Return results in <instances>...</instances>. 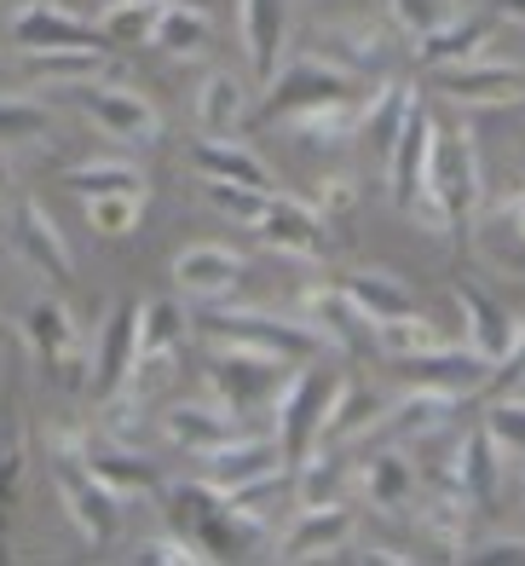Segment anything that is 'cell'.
<instances>
[{
    "instance_id": "obj_7",
    "label": "cell",
    "mask_w": 525,
    "mask_h": 566,
    "mask_svg": "<svg viewBox=\"0 0 525 566\" xmlns=\"http://www.w3.org/2000/svg\"><path fill=\"white\" fill-rule=\"evenodd\" d=\"M353 93H364V82H358L353 70L329 64L324 53H301V59H288V64L272 70L266 105H260V116H266V122H288L295 111L329 105V98H353Z\"/></svg>"
},
{
    "instance_id": "obj_44",
    "label": "cell",
    "mask_w": 525,
    "mask_h": 566,
    "mask_svg": "<svg viewBox=\"0 0 525 566\" xmlns=\"http://www.w3.org/2000/svg\"><path fill=\"white\" fill-rule=\"evenodd\" d=\"M439 342H444V336H439V324L422 318V313H405V318H392V324L376 329V353H387V358L428 353V347H439Z\"/></svg>"
},
{
    "instance_id": "obj_35",
    "label": "cell",
    "mask_w": 525,
    "mask_h": 566,
    "mask_svg": "<svg viewBox=\"0 0 525 566\" xmlns=\"http://www.w3.org/2000/svg\"><path fill=\"white\" fill-rule=\"evenodd\" d=\"M358 116H364V93L353 98H329V105H312L288 116V134L306 150H335V145H353L358 139Z\"/></svg>"
},
{
    "instance_id": "obj_27",
    "label": "cell",
    "mask_w": 525,
    "mask_h": 566,
    "mask_svg": "<svg viewBox=\"0 0 525 566\" xmlns=\"http://www.w3.org/2000/svg\"><path fill=\"white\" fill-rule=\"evenodd\" d=\"M283 35H288L283 0H238V41H243V64L254 82H272V70L283 59Z\"/></svg>"
},
{
    "instance_id": "obj_21",
    "label": "cell",
    "mask_w": 525,
    "mask_h": 566,
    "mask_svg": "<svg viewBox=\"0 0 525 566\" xmlns=\"http://www.w3.org/2000/svg\"><path fill=\"white\" fill-rule=\"evenodd\" d=\"M243 272H249V261L231 243H191V249L174 254V283H179V295L197 301V306H220L243 283Z\"/></svg>"
},
{
    "instance_id": "obj_14",
    "label": "cell",
    "mask_w": 525,
    "mask_h": 566,
    "mask_svg": "<svg viewBox=\"0 0 525 566\" xmlns=\"http://www.w3.org/2000/svg\"><path fill=\"white\" fill-rule=\"evenodd\" d=\"M433 87L444 98H456L462 111H508V105L525 98V70L496 64V59H468V64L433 70Z\"/></svg>"
},
{
    "instance_id": "obj_1",
    "label": "cell",
    "mask_w": 525,
    "mask_h": 566,
    "mask_svg": "<svg viewBox=\"0 0 525 566\" xmlns=\"http://www.w3.org/2000/svg\"><path fill=\"white\" fill-rule=\"evenodd\" d=\"M162 514L174 532H186L191 544L208 549V560H243V555H272L277 526L254 521L243 503H231L220 485L186 480V485H162Z\"/></svg>"
},
{
    "instance_id": "obj_45",
    "label": "cell",
    "mask_w": 525,
    "mask_h": 566,
    "mask_svg": "<svg viewBox=\"0 0 525 566\" xmlns=\"http://www.w3.org/2000/svg\"><path fill=\"white\" fill-rule=\"evenodd\" d=\"M485 433L496 440V451H503V457H519L525 462V394H491Z\"/></svg>"
},
{
    "instance_id": "obj_33",
    "label": "cell",
    "mask_w": 525,
    "mask_h": 566,
    "mask_svg": "<svg viewBox=\"0 0 525 566\" xmlns=\"http://www.w3.org/2000/svg\"><path fill=\"white\" fill-rule=\"evenodd\" d=\"M335 283H340V295H347L376 329L392 324V318H405V313H416V290L405 277H392L387 266H358V272L335 277Z\"/></svg>"
},
{
    "instance_id": "obj_6",
    "label": "cell",
    "mask_w": 525,
    "mask_h": 566,
    "mask_svg": "<svg viewBox=\"0 0 525 566\" xmlns=\"http://www.w3.org/2000/svg\"><path fill=\"white\" fill-rule=\"evenodd\" d=\"M428 191L439 197L444 220H451V238L462 243L468 226H474V214H480V191H485V179H480V145H474L468 127H439Z\"/></svg>"
},
{
    "instance_id": "obj_39",
    "label": "cell",
    "mask_w": 525,
    "mask_h": 566,
    "mask_svg": "<svg viewBox=\"0 0 525 566\" xmlns=\"http://www.w3.org/2000/svg\"><path fill=\"white\" fill-rule=\"evenodd\" d=\"M376 410H381V399L364 388V381H347V376H340L335 405H329V417H324V440H329V446L364 440V433H370V422H376ZM324 440H318V446H324Z\"/></svg>"
},
{
    "instance_id": "obj_8",
    "label": "cell",
    "mask_w": 525,
    "mask_h": 566,
    "mask_svg": "<svg viewBox=\"0 0 525 566\" xmlns=\"http://www.w3.org/2000/svg\"><path fill=\"white\" fill-rule=\"evenodd\" d=\"M52 492H59L64 514L93 549H111L122 537V497L87 469L82 457H52Z\"/></svg>"
},
{
    "instance_id": "obj_42",
    "label": "cell",
    "mask_w": 525,
    "mask_h": 566,
    "mask_svg": "<svg viewBox=\"0 0 525 566\" xmlns=\"http://www.w3.org/2000/svg\"><path fill=\"white\" fill-rule=\"evenodd\" d=\"M64 186L75 197H98V191H150L145 174L127 163V157H93V163H75L64 168Z\"/></svg>"
},
{
    "instance_id": "obj_48",
    "label": "cell",
    "mask_w": 525,
    "mask_h": 566,
    "mask_svg": "<svg viewBox=\"0 0 525 566\" xmlns=\"http://www.w3.org/2000/svg\"><path fill=\"white\" fill-rule=\"evenodd\" d=\"M387 12H392V23L416 41V35H428L433 23H444L456 12V0H387Z\"/></svg>"
},
{
    "instance_id": "obj_15",
    "label": "cell",
    "mask_w": 525,
    "mask_h": 566,
    "mask_svg": "<svg viewBox=\"0 0 525 566\" xmlns=\"http://www.w3.org/2000/svg\"><path fill=\"white\" fill-rule=\"evenodd\" d=\"M353 492L370 503V514H416V497H422V474L405 457V446H376L364 462H353Z\"/></svg>"
},
{
    "instance_id": "obj_13",
    "label": "cell",
    "mask_w": 525,
    "mask_h": 566,
    "mask_svg": "<svg viewBox=\"0 0 525 566\" xmlns=\"http://www.w3.org/2000/svg\"><path fill=\"white\" fill-rule=\"evenodd\" d=\"M353 526H358L353 497L295 509V521L272 537V555L277 560H324V555H340V549L353 544Z\"/></svg>"
},
{
    "instance_id": "obj_22",
    "label": "cell",
    "mask_w": 525,
    "mask_h": 566,
    "mask_svg": "<svg viewBox=\"0 0 525 566\" xmlns=\"http://www.w3.org/2000/svg\"><path fill=\"white\" fill-rule=\"evenodd\" d=\"M134 347H139V301H122L98 329L93 347V370H87V394L104 405L111 394L127 388V370H134Z\"/></svg>"
},
{
    "instance_id": "obj_49",
    "label": "cell",
    "mask_w": 525,
    "mask_h": 566,
    "mask_svg": "<svg viewBox=\"0 0 525 566\" xmlns=\"http://www.w3.org/2000/svg\"><path fill=\"white\" fill-rule=\"evenodd\" d=\"M312 209H318V220H324V226H347V220H353V209H358V186H353V174H329L324 186H318V197H312Z\"/></svg>"
},
{
    "instance_id": "obj_51",
    "label": "cell",
    "mask_w": 525,
    "mask_h": 566,
    "mask_svg": "<svg viewBox=\"0 0 525 566\" xmlns=\"http://www.w3.org/2000/svg\"><path fill=\"white\" fill-rule=\"evenodd\" d=\"M462 560L474 566H525V537H474L462 549Z\"/></svg>"
},
{
    "instance_id": "obj_26",
    "label": "cell",
    "mask_w": 525,
    "mask_h": 566,
    "mask_svg": "<svg viewBox=\"0 0 525 566\" xmlns=\"http://www.w3.org/2000/svg\"><path fill=\"white\" fill-rule=\"evenodd\" d=\"M162 433L174 446H186L191 457H202V451H214L225 440H238L243 417L231 405H220V399H179V405L162 410Z\"/></svg>"
},
{
    "instance_id": "obj_18",
    "label": "cell",
    "mask_w": 525,
    "mask_h": 566,
    "mask_svg": "<svg viewBox=\"0 0 525 566\" xmlns=\"http://www.w3.org/2000/svg\"><path fill=\"white\" fill-rule=\"evenodd\" d=\"M399 365L405 381H416V388H444V394H456V399H474L485 394V381H491V358H480L468 342H439L428 353H410V358H392Z\"/></svg>"
},
{
    "instance_id": "obj_37",
    "label": "cell",
    "mask_w": 525,
    "mask_h": 566,
    "mask_svg": "<svg viewBox=\"0 0 525 566\" xmlns=\"http://www.w3.org/2000/svg\"><path fill=\"white\" fill-rule=\"evenodd\" d=\"M249 116V82L243 75H231V70H208L202 75V87H197V134H238Z\"/></svg>"
},
{
    "instance_id": "obj_52",
    "label": "cell",
    "mask_w": 525,
    "mask_h": 566,
    "mask_svg": "<svg viewBox=\"0 0 525 566\" xmlns=\"http://www.w3.org/2000/svg\"><path fill=\"white\" fill-rule=\"evenodd\" d=\"M503 220H508V231H514V238L525 243V197H514V202H508V209H503Z\"/></svg>"
},
{
    "instance_id": "obj_23",
    "label": "cell",
    "mask_w": 525,
    "mask_h": 566,
    "mask_svg": "<svg viewBox=\"0 0 525 566\" xmlns=\"http://www.w3.org/2000/svg\"><path fill=\"white\" fill-rule=\"evenodd\" d=\"M82 462L111 485L116 497H162V469H156V457H145L139 446H122V440H93L82 446Z\"/></svg>"
},
{
    "instance_id": "obj_2",
    "label": "cell",
    "mask_w": 525,
    "mask_h": 566,
    "mask_svg": "<svg viewBox=\"0 0 525 566\" xmlns=\"http://www.w3.org/2000/svg\"><path fill=\"white\" fill-rule=\"evenodd\" d=\"M197 342H220V347H249V353H272L283 365H306V358H324V336L312 329L301 313H266V306H208L191 318Z\"/></svg>"
},
{
    "instance_id": "obj_20",
    "label": "cell",
    "mask_w": 525,
    "mask_h": 566,
    "mask_svg": "<svg viewBox=\"0 0 525 566\" xmlns=\"http://www.w3.org/2000/svg\"><path fill=\"white\" fill-rule=\"evenodd\" d=\"M7 243L30 261L35 272H46L52 283H70V272H75V254H70V243H64V231H59V220L46 214V202H35V197H18L12 202V220H7Z\"/></svg>"
},
{
    "instance_id": "obj_28",
    "label": "cell",
    "mask_w": 525,
    "mask_h": 566,
    "mask_svg": "<svg viewBox=\"0 0 525 566\" xmlns=\"http://www.w3.org/2000/svg\"><path fill=\"white\" fill-rule=\"evenodd\" d=\"M485 41H491V18L485 12H451L444 23H433L428 35H416L410 53H416L422 70H444V64L485 59Z\"/></svg>"
},
{
    "instance_id": "obj_16",
    "label": "cell",
    "mask_w": 525,
    "mask_h": 566,
    "mask_svg": "<svg viewBox=\"0 0 525 566\" xmlns=\"http://www.w3.org/2000/svg\"><path fill=\"white\" fill-rule=\"evenodd\" d=\"M301 318L324 336L329 358H364L376 353V324L358 313V306L340 295V283H312L301 295Z\"/></svg>"
},
{
    "instance_id": "obj_50",
    "label": "cell",
    "mask_w": 525,
    "mask_h": 566,
    "mask_svg": "<svg viewBox=\"0 0 525 566\" xmlns=\"http://www.w3.org/2000/svg\"><path fill=\"white\" fill-rule=\"evenodd\" d=\"M491 394H525V318H519V336L514 347L491 365V381H485Z\"/></svg>"
},
{
    "instance_id": "obj_40",
    "label": "cell",
    "mask_w": 525,
    "mask_h": 566,
    "mask_svg": "<svg viewBox=\"0 0 525 566\" xmlns=\"http://www.w3.org/2000/svg\"><path fill=\"white\" fill-rule=\"evenodd\" d=\"M208 35H214V18H208L202 7H186V0H168L150 46H162L168 59H197L202 46H208Z\"/></svg>"
},
{
    "instance_id": "obj_47",
    "label": "cell",
    "mask_w": 525,
    "mask_h": 566,
    "mask_svg": "<svg viewBox=\"0 0 525 566\" xmlns=\"http://www.w3.org/2000/svg\"><path fill=\"white\" fill-rule=\"evenodd\" d=\"M134 560H156V566H208V549L202 544H191L186 532H156V537H145V544L134 549Z\"/></svg>"
},
{
    "instance_id": "obj_43",
    "label": "cell",
    "mask_w": 525,
    "mask_h": 566,
    "mask_svg": "<svg viewBox=\"0 0 525 566\" xmlns=\"http://www.w3.org/2000/svg\"><path fill=\"white\" fill-rule=\"evenodd\" d=\"M46 105L41 98H18V93H0V150H12V145H35L46 139Z\"/></svg>"
},
{
    "instance_id": "obj_10",
    "label": "cell",
    "mask_w": 525,
    "mask_h": 566,
    "mask_svg": "<svg viewBox=\"0 0 525 566\" xmlns=\"http://www.w3.org/2000/svg\"><path fill=\"white\" fill-rule=\"evenodd\" d=\"M433 145H439V122H433V111H428V98L410 93V111H405L399 139H392V157L381 163V168H387V197H392V209H399V214L428 191Z\"/></svg>"
},
{
    "instance_id": "obj_25",
    "label": "cell",
    "mask_w": 525,
    "mask_h": 566,
    "mask_svg": "<svg viewBox=\"0 0 525 566\" xmlns=\"http://www.w3.org/2000/svg\"><path fill=\"white\" fill-rule=\"evenodd\" d=\"M7 30L18 41V53H23V46H104L98 23L82 18V12H70V7H59V0H30V7H18Z\"/></svg>"
},
{
    "instance_id": "obj_24",
    "label": "cell",
    "mask_w": 525,
    "mask_h": 566,
    "mask_svg": "<svg viewBox=\"0 0 525 566\" xmlns=\"http://www.w3.org/2000/svg\"><path fill=\"white\" fill-rule=\"evenodd\" d=\"M451 301H456V313H462V342L474 347L480 358H503L519 336V318L508 313L503 301H491L480 283H451Z\"/></svg>"
},
{
    "instance_id": "obj_4",
    "label": "cell",
    "mask_w": 525,
    "mask_h": 566,
    "mask_svg": "<svg viewBox=\"0 0 525 566\" xmlns=\"http://www.w3.org/2000/svg\"><path fill=\"white\" fill-rule=\"evenodd\" d=\"M335 388H340V376L318 370L312 358H306L301 370L283 376V388L272 399V440L283 446L288 462H301L312 446L324 440V417H329V405H335Z\"/></svg>"
},
{
    "instance_id": "obj_55",
    "label": "cell",
    "mask_w": 525,
    "mask_h": 566,
    "mask_svg": "<svg viewBox=\"0 0 525 566\" xmlns=\"http://www.w3.org/2000/svg\"><path fill=\"white\" fill-rule=\"evenodd\" d=\"M7 82H12V75H7V64H0V93H7Z\"/></svg>"
},
{
    "instance_id": "obj_46",
    "label": "cell",
    "mask_w": 525,
    "mask_h": 566,
    "mask_svg": "<svg viewBox=\"0 0 525 566\" xmlns=\"http://www.w3.org/2000/svg\"><path fill=\"white\" fill-rule=\"evenodd\" d=\"M202 191H208V202H214V209H220L231 226H254L260 209H266V197H272V191L238 186V179H202Z\"/></svg>"
},
{
    "instance_id": "obj_30",
    "label": "cell",
    "mask_w": 525,
    "mask_h": 566,
    "mask_svg": "<svg viewBox=\"0 0 525 566\" xmlns=\"http://www.w3.org/2000/svg\"><path fill=\"white\" fill-rule=\"evenodd\" d=\"M318 53L329 59V64H340V70H353L358 82H381V70H387V59H392V41H387V30L381 23H329V30H318Z\"/></svg>"
},
{
    "instance_id": "obj_12",
    "label": "cell",
    "mask_w": 525,
    "mask_h": 566,
    "mask_svg": "<svg viewBox=\"0 0 525 566\" xmlns=\"http://www.w3.org/2000/svg\"><path fill=\"white\" fill-rule=\"evenodd\" d=\"M191 324L174 301H145L139 306V347H134V370H127V388L150 394L156 381H168L179 365V347H186Z\"/></svg>"
},
{
    "instance_id": "obj_56",
    "label": "cell",
    "mask_w": 525,
    "mask_h": 566,
    "mask_svg": "<svg viewBox=\"0 0 525 566\" xmlns=\"http://www.w3.org/2000/svg\"><path fill=\"white\" fill-rule=\"evenodd\" d=\"M0 347H7V329H0Z\"/></svg>"
},
{
    "instance_id": "obj_34",
    "label": "cell",
    "mask_w": 525,
    "mask_h": 566,
    "mask_svg": "<svg viewBox=\"0 0 525 566\" xmlns=\"http://www.w3.org/2000/svg\"><path fill=\"white\" fill-rule=\"evenodd\" d=\"M288 485H295V509H312V503H340V497L353 492V457L312 446L301 462H288Z\"/></svg>"
},
{
    "instance_id": "obj_5",
    "label": "cell",
    "mask_w": 525,
    "mask_h": 566,
    "mask_svg": "<svg viewBox=\"0 0 525 566\" xmlns=\"http://www.w3.org/2000/svg\"><path fill=\"white\" fill-rule=\"evenodd\" d=\"M202 376H208V388H214L220 405H231L238 417H260V410H272L277 388H283V376L288 365L272 353H249V347H220V342H202Z\"/></svg>"
},
{
    "instance_id": "obj_31",
    "label": "cell",
    "mask_w": 525,
    "mask_h": 566,
    "mask_svg": "<svg viewBox=\"0 0 525 566\" xmlns=\"http://www.w3.org/2000/svg\"><path fill=\"white\" fill-rule=\"evenodd\" d=\"M23 70L46 87H82V82L116 75L111 46H23Z\"/></svg>"
},
{
    "instance_id": "obj_53",
    "label": "cell",
    "mask_w": 525,
    "mask_h": 566,
    "mask_svg": "<svg viewBox=\"0 0 525 566\" xmlns=\"http://www.w3.org/2000/svg\"><path fill=\"white\" fill-rule=\"evenodd\" d=\"M491 12H496V18H514V23H525V0H491Z\"/></svg>"
},
{
    "instance_id": "obj_36",
    "label": "cell",
    "mask_w": 525,
    "mask_h": 566,
    "mask_svg": "<svg viewBox=\"0 0 525 566\" xmlns=\"http://www.w3.org/2000/svg\"><path fill=\"white\" fill-rule=\"evenodd\" d=\"M191 168L202 174V179H238V186H254V191H272V168L254 157L249 145H238V139H214V134H197V145H191Z\"/></svg>"
},
{
    "instance_id": "obj_29",
    "label": "cell",
    "mask_w": 525,
    "mask_h": 566,
    "mask_svg": "<svg viewBox=\"0 0 525 566\" xmlns=\"http://www.w3.org/2000/svg\"><path fill=\"white\" fill-rule=\"evenodd\" d=\"M23 469H30V440H23V405L18 388L0 399V560H7V526L23 497Z\"/></svg>"
},
{
    "instance_id": "obj_3",
    "label": "cell",
    "mask_w": 525,
    "mask_h": 566,
    "mask_svg": "<svg viewBox=\"0 0 525 566\" xmlns=\"http://www.w3.org/2000/svg\"><path fill=\"white\" fill-rule=\"evenodd\" d=\"M23 342H30L41 376L64 394H87V370H93V347L82 336V318L70 313L64 301H30L23 306Z\"/></svg>"
},
{
    "instance_id": "obj_19",
    "label": "cell",
    "mask_w": 525,
    "mask_h": 566,
    "mask_svg": "<svg viewBox=\"0 0 525 566\" xmlns=\"http://www.w3.org/2000/svg\"><path fill=\"white\" fill-rule=\"evenodd\" d=\"M249 231L272 254H283V261H318V254H324V220H318V209L301 202V197H283V191L266 197V209H260V220Z\"/></svg>"
},
{
    "instance_id": "obj_9",
    "label": "cell",
    "mask_w": 525,
    "mask_h": 566,
    "mask_svg": "<svg viewBox=\"0 0 525 566\" xmlns=\"http://www.w3.org/2000/svg\"><path fill=\"white\" fill-rule=\"evenodd\" d=\"M75 105H82V116L98 127V134H111L122 145H162V111L150 105V98L139 87H122V82H82L70 87Z\"/></svg>"
},
{
    "instance_id": "obj_41",
    "label": "cell",
    "mask_w": 525,
    "mask_h": 566,
    "mask_svg": "<svg viewBox=\"0 0 525 566\" xmlns=\"http://www.w3.org/2000/svg\"><path fill=\"white\" fill-rule=\"evenodd\" d=\"M145 202L150 191H98V197H82V214L98 238H134L145 220Z\"/></svg>"
},
{
    "instance_id": "obj_54",
    "label": "cell",
    "mask_w": 525,
    "mask_h": 566,
    "mask_svg": "<svg viewBox=\"0 0 525 566\" xmlns=\"http://www.w3.org/2000/svg\"><path fill=\"white\" fill-rule=\"evenodd\" d=\"M7 186H12V174H7V163H0V202H7Z\"/></svg>"
},
{
    "instance_id": "obj_38",
    "label": "cell",
    "mask_w": 525,
    "mask_h": 566,
    "mask_svg": "<svg viewBox=\"0 0 525 566\" xmlns=\"http://www.w3.org/2000/svg\"><path fill=\"white\" fill-rule=\"evenodd\" d=\"M168 0H104L98 7V41L104 46H150L156 41V23H162Z\"/></svg>"
},
{
    "instance_id": "obj_17",
    "label": "cell",
    "mask_w": 525,
    "mask_h": 566,
    "mask_svg": "<svg viewBox=\"0 0 525 566\" xmlns=\"http://www.w3.org/2000/svg\"><path fill=\"white\" fill-rule=\"evenodd\" d=\"M277 474H288V457L272 433H238V440L202 451V480L220 485V492H243V485L277 480Z\"/></svg>"
},
{
    "instance_id": "obj_11",
    "label": "cell",
    "mask_w": 525,
    "mask_h": 566,
    "mask_svg": "<svg viewBox=\"0 0 525 566\" xmlns=\"http://www.w3.org/2000/svg\"><path fill=\"white\" fill-rule=\"evenodd\" d=\"M456 405H468V399L444 394V388H416L410 381V394H399L392 405L376 410L364 446H422V440H433V433H444L456 422Z\"/></svg>"
},
{
    "instance_id": "obj_32",
    "label": "cell",
    "mask_w": 525,
    "mask_h": 566,
    "mask_svg": "<svg viewBox=\"0 0 525 566\" xmlns=\"http://www.w3.org/2000/svg\"><path fill=\"white\" fill-rule=\"evenodd\" d=\"M451 469H456V492L485 514V509L496 503V480H503V451H496V440L485 433V422H474V428L456 440Z\"/></svg>"
}]
</instances>
